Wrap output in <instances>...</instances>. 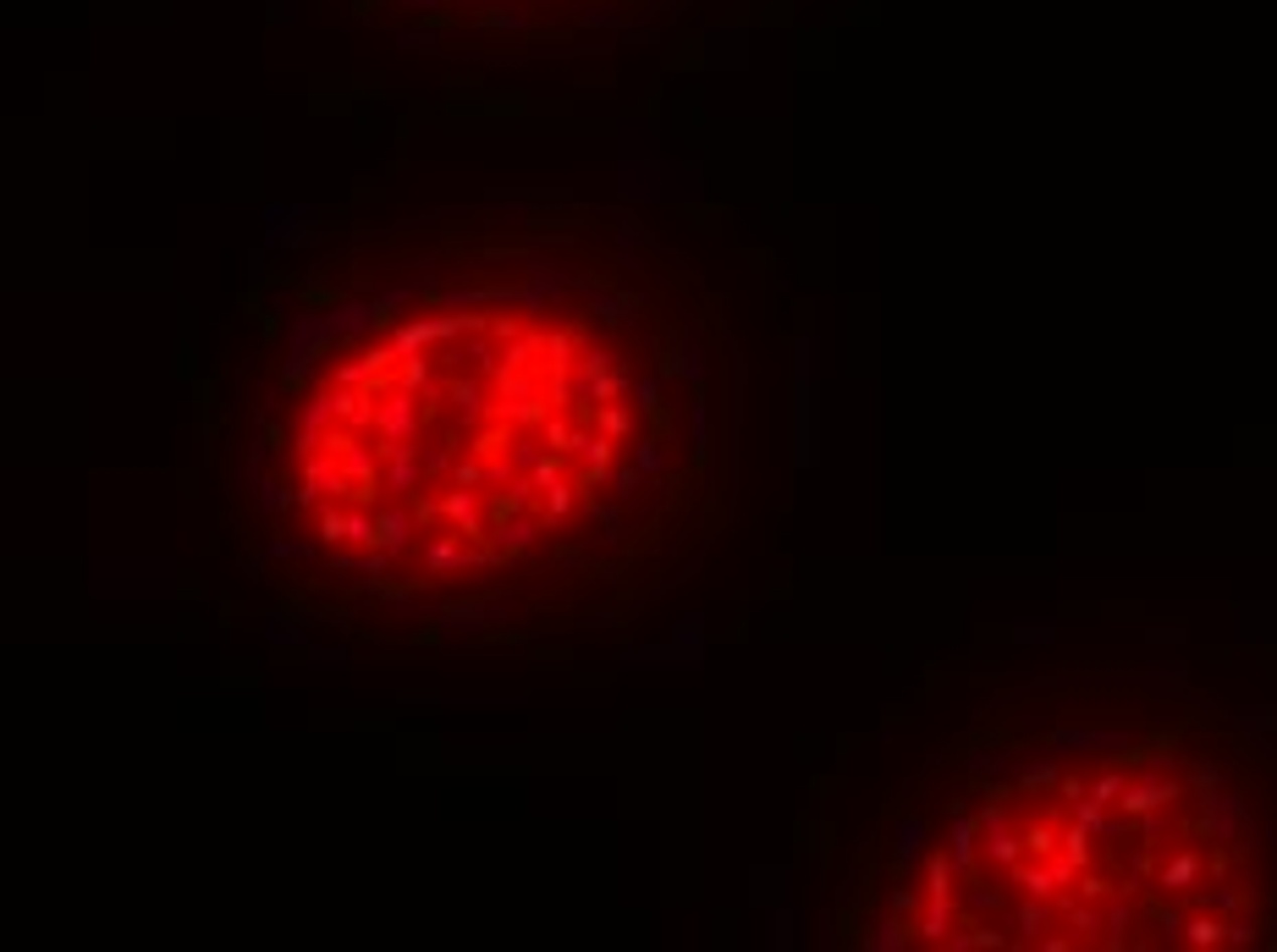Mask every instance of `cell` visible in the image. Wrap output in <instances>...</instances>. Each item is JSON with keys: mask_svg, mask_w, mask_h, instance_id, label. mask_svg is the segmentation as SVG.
<instances>
[{"mask_svg": "<svg viewBox=\"0 0 1277 952\" xmlns=\"http://www.w3.org/2000/svg\"><path fill=\"white\" fill-rule=\"evenodd\" d=\"M601 435H612V441H628V430H634V408L617 396V403H606V408H595V419H590Z\"/></svg>", "mask_w": 1277, "mask_h": 952, "instance_id": "cell-2", "label": "cell"}, {"mask_svg": "<svg viewBox=\"0 0 1277 952\" xmlns=\"http://www.w3.org/2000/svg\"><path fill=\"white\" fill-rule=\"evenodd\" d=\"M1267 876L1212 766L1041 771L931 853L914 936L936 947H1245Z\"/></svg>", "mask_w": 1277, "mask_h": 952, "instance_id": "cell-1", "label": "cell"}]
</instances>
